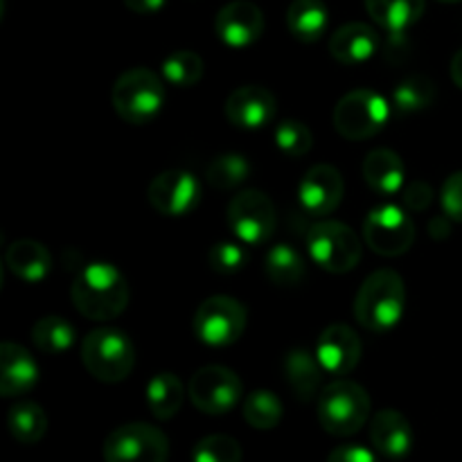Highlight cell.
<instances>
[{"label": "cell", "instance_id": "6da1fadb", "mask_svg": "<svg viewBox=\"0 0 462 462\" xmlns=\"http://www.w3.org/2000/svg\"><path fill=\"white\" fill-rule=\"evenodd\" d=\"M70 296L84 319L113 320L129 305V282L117 266L90 262L75 275Z\"/></svg>", "mask_w": 462, "mask_h": 462}, {"label": "cell", "instance_id": "7a4b0ae2", "mask_svg": "<svg viewBox=\"0 0 462 462\" xmlns=\"http://www.w3.org/2000/svg\"><path fill=\"white\" fill-rule=\"evenodd\" d=\"M404 278L393 269H379L364 280L355 298V319L370 332H388L404 316Z\"/></svg>", "mask_w": 462, "mask_h": 462}, {"label": "cell", "instance_id": "3957f363", "mask_svg": "<svg viewBox=\"0 0 462 462\" xmlns=\"http://www.w3.org/2000/svg\"><path fill=\"white\" fill-rule=\"evenodd\" d=\"M370 418V395L361 383L337 379L319 397V422L329 436L347 438L364 429Z\"/></svg>", "mask_w": 462, "mask_h": 462}, {"label": "cell", "instance_id": "277c9868", "mask_svg": "<svg viewBox=\"0 0 462 462\" xmlns=\"http://www.w3.org/2000/svg\"><path fill=\"white\" fill-rule=\"evenodd\" d=\"M111 102L117 116L129 125H149L161 116L165 86L149 68H131L113 84Z\"/></svg>", "mask_w": 462, "mask_h": 462}, {"label": "cell", "instance_id": "5b68a950", "mask_svg": "<svg viewBox=\"0 0 462 462\" xmlns=\"http://www.w3.org/2000/svg\"><path fill=\"white\" fill-rule=\"evenodd\" d=\"M81 361L97 382L120 383L134 373L135 347L120 329L97 328L81 343Z\"/></svg>", "mask_w": 462, "mask_h": 462}, {"label": "cell", "instance_id": "8992f818", "mask_svg": "<svg viewBox=\"0 0 462 462\" xmlns=\"http://www.w3.org/2000/svg\"><path fill=\"white\" fill-rule=\"evenodd\" d=\"M391 117V104L370 88H356L343 95L334 108V126L346 140L359 143L377 135Z\"/></svg>", "mask_w": 462, "mask_h": 462}, {"label": "cell", "instance_id": "52a82bcc", "mask_svg": "<svg viewBox=\"0 0 462 462\" xmlns=\"http://www.w3.org/2000/svg\"><path fill=\"white\" fill-rule=\"evenodd\" d=\"M307 251L320 269L347 273L361 260V239L341 221H319L307 233Z\"/></svg>", "mask_w": 462, "mask_h": 462}, {"label": "cell", "instance_id": "ba28073f", "mask_svg": "<svg viewBox=\"0 0 462 462\" xmlns=\"http://www.w3.org/2000/svg\"><path fill=\"white\" fill-rule=\"evenodd\" d=\"M167 458L170 440L153 424H122L104 440V462H167Z\"/></svg>", "mask_w": 462, "mask_h": 462}, {"label": "cell", "instance_id": "9c48e42d", "mask_svg": "<svg viewBox=\"0 0 462 462\" xmlns=\"http://www.w3.org/2000/svg\"><path fill=\"white\" fill-rule=\"evenodd\" d=\"M246 307L230 296H212L194 314V334L210 347L233 346L246 329Z\"/></svg>", "mask_w": 462, "mask_h": 462}, {"label": "cell", "instance_id": "30bf717a", "mask_svg": "<svg viewBox=\"0 0 462 462\" xmlns=\"http://www.w3.org/2000/svg\"><path fill=\"white\" fill-rule=\"evenodd\" d=\"M364 239L382 257H400L415 242V224L411 212L402 206H377L365 215Z\"/></svg>", "mask_w": 462, "mask_h": 462}, {"label": "cell", "instance_id": "8fae6325", "mask_svg": "<svg viewBox=\"0 0 462 462\" xmlns=\"http://www.w3.org/2000/svg\"><path fill=\"white\" fill-rule=\"evenodd\" d=\"M226 219L235 237L246 246H260L269 242L278 224L273 201L262 189H244L235 194L233 201L228 203Z\"/></svg>", "mask_w": 462, "mask_h": 462}, {"label": "cell", "instance_id": "7c38bea8", "mask_svg": "<svg viewBox=\"0 0 462 462\" xmlns=\"http://www.w3.org/2000/svg\"><path fill=\"white\" fill-rule=\"evenodd\" d=\"M189 400L206 415H226L242 400V379L224 365L199 368L189 379Z\"/></svg>", "mask_w": 462, "mask_h": 462}, {"label": "cell", "instance_id": "4fadbf2b", "mask_svg": "<svg viewBox=\"0 0 462 462\" xmlns=\"http://www.w3.org/2000/svg\"><path fill=\"white\" fill-rule=\"evenodd\" d=\"M147 199L156 212L165 217H185L201 203V183L188 170H167L153 176Z\"/></svg>", "mask_w": 462, "mask_h": 462}, {"label": "cell", "instance_id": "5bb4252c", "mask_svg": "<svg viewBox=\"0 0 462 462\" xmlns=\"http://www.w3.org/2000/svg\"><path fill=\"white\" fill-rule=\"evenodd\" d=\"M264 32V14L251 0H233L224 5L215 18V34L233 50L251 48Z\"/></svg>", "mask_w": 462, "mask_h": 462}, {"label": "cell", "instance_id": "9a60e30c", "mask_svg": "<svg viewBox=\"0 0 462 462\" xmlns=\"http://www.w3.org/2000/svg\"><path fill=\"white\" fill-rule=\"evenodd\" d=\"M343 194H346V183H343L341 171L334 165L320 162L307 170L298 185V199L307 215L311 217H328L341 206Z\"/></svg>", "mask_w": 462, "mask_h": 462}, {"label": "cell", "instance_id": "2e32d148", "mask_svg": "<svg viewBox=\"0 0 462 462\" xmlns=\"http://www.w3.org/2000/svg\"><path fill=\"white\" fill-rule=\"evenodd\" d=\"M361 338L350 325L334 323L320 332L319 343H316V356H319L320 365L325 373L334 374V377H343L350 374L356 368L361 359Z\"/></svg>", "mask_w": 462, "mask_h": 462}, {"label": "cell", "instance_id": "e0dca14e", "mask_svg": "<svg viewBox=\"0 0 462 462\" xmlns=\"http://www.w3.org/2000/svg\"><path fill=\"white\" fill-rule=\"evenodd\" d=\"M224 111L239 129H262L275 117V95L264 86H242L228 95Z\"/></svg>", "mask_w": 462, "mask_h": 462}, {"label": "cell", "instance_id": "ac0fdd59", "mask_svg": "<svg viewBox=\"0 0 462 462\" xmlns=\"http://www.w3.org/2000/svg\"><path fill=\"white\" fill-rule=\"evenodd\" d=\"M370 440L388 460H404L415 445L413 427L400 411L383 409L370 420Z\"/></svg>", "mask_w": 462, "mask_h": 462}, {"label": "cell", "instance_id": "d6986e66", "mask_svg": "<svg viewBox=\"0 0 462 462\" xmlns=\"http://www.w3.org/2000/svg\"><path fill=\"white\" fill-rule=\"evenodd\" d=\"M39 383V364L30 350L14 341L0 346V395L21 397Z\"/></svg>", "mask_w": 462, "mask_h": 462}, {"label": "cell", "instance_id": "ffe728a7", "mask_svg": "<svg viewBox=\"0 0 462 462\" xmlns=\"http://www.w3.org/2000/svg\"><path fill=\"white\" fill-rule=\"evenodd\" d=\"M379 34L365 23H346L329 36V54L343 66H359L374 57Z\"/></svg>", "mask_w": 462, "mask_h": 462}, {"label": "cell", "instance_id": "44dd1931", "mask_svg": "<svg viewBox=\"0 0 462 462\" xmlns=\"http://www.w3.org/2000/svg\"><path fill=\"white\" fill-rule=\"evenodd\" d=\"M364 179L373 192L382 194V197H393L404 188L406 167L400 153L393 149H373L368 156L364 158Z\"/></svg>", "mask_w": 462, "mask_h": 462}, {"label": "cell", "instance_id": "7402d4cb", "mask_svg": "<svg viewBox=\"0 0 462 462\" xmlns=\"http://www.w3.org/2000/svg\"><path fill=\"white\" fill-rule=\"evenodd\" d=\"M5 264L27 284H39L52 271V255L48 248L34 239H18L5 253Z\"/></svg>", "mask_w": 462, "mask_h": 462}, {"label": "cell", "instance_id": "603a6c76", "mask_svg": "<svg viewBox=\"0 0 462 462\" xmlns=\"http://www.w3.org/2000/svg\"><path fill=\"white\" fill-rule=\"evenodd\" d=\"M370 18L388 34L402 36L422 18L427 0H364Z\"/></svg>", "mask_w": 462, "mask_h": 462}, {"label": "cell", "instance_id": "cb8c5ba5", "mask_svg": "<svg viewBox=\"0 0 462 462\" xmlns=\"http://www.w3.org/2000/svg\"><path fill=\"white\" fill-rule=\"evenodd\" d=\"M329 12L323 0H291L287 9V27L302 43H316L328 30Z\"/></svg>", "mask_w": 462, "mask_h": 462}, {"label": "cell", "instance_id": "d4e9b609", "mask_svg": "<svg viewBox=\"0 0 462 462\" xmlns=\"http://www.w3.org/2000/svg\"><path fill=\"white\" fill-rule=\"evenodd\" d=\"M323 373L325 370L320 365L319 356L302 350V347H296V350L287 352V356H284V374H287L289 386L293 388L300 402H310L319 393Z\"/></svg>", "mask_w": 462, "mask_h": 462}, {"label": "cell", "instance_id": "484cf974", "mask_svg": "<svg viewBox=\"0 0 462 462\" xmlns=\"http://www.w3.org/2000/svg\"><path fill=\"white\" fill-rule=\"evenodd\" d=\"M185 400L183 382L174 373H158L147 383V406L156 420H171Z\"/></svg>", "mask_w": 462, "mask_h": 462}, {"label": "cell", "instance_id": "4316f807", "mask_svg": "<svg viewBox=\"0 0 462 462\" xmlns=\"http://www.w3.org/2000/svg\"><path fill=\"white\" fill-rule=\"evenodd\" d=\"M266 275L278 287H298L305 280L307 264L305 257L298 253V248L289 244H275L264 260Z\"/></svg>", "mask_w": 462, "mask_h": 462}, {"label": "cell", "instance_id": "83f0119b", "mask_svg": "<svg viewBox=\"0 0 462 462\" xmlns=\"http://www.w3.org/2000/svg\"><path fill=\"white\" fill-rule=\"evenodd\" d=\"M7 427L14 440L21 445H36L48 431V415L36 402H18L9 409Z\"/></svg>", "mask_w": 462, "mask_h": 462}, {"label": "cell", "instance_id": "f1b7e54d", "mask_svg": "<svg viewBox=\"0 0 462 462\" xmlns=\"http://www.w3.org/2000/svg\"><path fill=\"white\" fill-rule=\"evenodd\" d=\"M77 332L61 316H43L32 328V341L43 355H63L75 346Z\"/></svg>", "mask_w": 462, "mask_h": 462}, {"label": "cell", "instance_id": "f546056e", "mask_svg": "<svg viewBox=\"0 0 462 462\" xmlns=\"http://www.w3.org/2000/svg\"><path fill=\"white\" fill-rule=\"evenodd\" d=\"M436 84L424 75H411L402 79L393 90V106L397 113L424 111L436 102Z\"/></svg>", "mask_w": 462, "mask_h": 462}, {"label": "cell", "instance_id": "4dcf8cb0", "mask_svg": "<svg viewBox=\"0 0 462 462\" xmlns=\"http://www.w3.org/2000/svg\"><path fill=\"white\" fill-rule=\"evenodd\" d=\"M282 402L271 391H253L244 402V420L257 431H271L282 422Z\"/></svg>", "mask_w": 462, "mask_h": 462}, {"label": "cell", "instance_id": "1f68e13d", "mask_svg": "<svg viewBox=\"0 0 462 462\" xmlns=\"http://www.w3.org/2000/svg\"><path fill=\"white\" fill-rule=\"evenodd\" d=\"M162 79L176 88H192L203 79V59L192 50H176L162 61Z\"/></svg>", "mask_w": 462, "mask_h": 462}, {"label": "cell", "instance_id": "d6a6232c", "mask_svg": "<svg viewBox=\"0 0 462 462\" xmlns=\"http://www.w3.org/2000/svg\"><path fill=\"white\" fill-rule=\"evenodd\" d=\"M253 165L244 153H221L208 165V180L212 188L235 189L251 176Z\"/></svg>", "mask_w": 462, "mask_h": 462}, {"label": "cell", "instance_id": "836d02e7", "mask_svg": "<svg viewBox=\"0 0 462 462\" xmlns=\"http://www.w3.org/2000/svg\"><path fill=\"white\" fill-rule=\"evenodd\" d=\"M275 144L289 158H300L314 147L311 129L300 120H284L275 126Z\"/></svg>", "mask_w": 462, "mask_h": 462}, {"label": "cell", "instance_id": "e575fe53", "mask_svg": "<svg viewBox=\"0 0 462 462\" xmlns=\"http://www.w3.org/2000/svg\"><path fill=\"white\" fill-rule=\"evenodd\" d=\"M192 462H242V447L224 433L206 436L194 445Z\"/></svg>", "mask_w": 462, "mask_h": 462}, {"label": "cell", "instance_id": "d590c367", "mask_svg": "<svg viewBox=\"0 0 462 462\" xmlns=\"http://www.w3.org/2000/svg\"><path fill=\"white\" fill-rule=\"evenodd\" d=\"M246 262L248 251L244 248V244L237 242H219L208 253V264L212 266V271L221 275L239 273L246 266Z\"/></svg>", "mask_w": 462, "mask_h": 462}, {"label": "cell", "instance_id": "8d00e7d4", "mask_svg": "<svg viewBox=\"0 0 462 462\" xmlns=\"http://www.w3.org/2000/svg\"><path fill=\"white\" fill-rule=\"evenodd\" d=\"M442 210L449 219L462 224V171H454L449 179L445 180L440 192Z\"/></svg>", "mask_w": 462, "mask_h": 462}, {"label": "cell", "instance_id": "74e56055", "mask_svg": "<svg viewBox=\"0 0 462 462\" xmlns=\"http://www.w3.org/2000/svg\"><path fill=\"white\" fill-rule=\"evenodd\" d=\"M433 203V188L424 180H415L404 189V206L411 212H424Z\"/></svg>", "mask_w": 462, "mask_h": 462}, {"label": "cell", "instance_id": "f35d334b", "mask_svg": "<svg viewBox=\"0 0 462 462\" xmlns=\"http://www.w3.org/2000/svg\"><path fill=\"white\" fill-rule=\"evenodd\" d=\"M328 462H379L374 451H370L368 447L361 445H343L337 447L332 454L328 456Z\"/></svg>", "mask_w": 462, "mask_h": 462}, {"label": "cell", "instance_id": "ab89813d", "mask_svg": "<svg viewBox=\"0 0 462 462\" xmlns=\"http://www.w3.org/2000/svg\"><path fill=\"white\" fill-rule=\"evenodd\" d=\"M167 0H125L126 9L134 14H156L165 7Z\"/></svg>", "mask_w": 462, "mask_h": 462}, {"label": "cell", "instance_id": "60d3db41", "mask_svg": "<svg viewBox=\"0 0 462 462\" xmlns=\"http://www.w3.org/2000/svg\"><path fill=\"white\" fill-rule=\"evenodd\" d=\"M449 70H451V79H454V84L462 90V48L454 54V59H451Z\"/></svg>", "mask_w": 462, "mask_h": 462}, {"label": "cell", "instance_id": "b9f144b4", "mask_svg": "<svg viewBox=\"0 0 462 462\" xmlns=\"http://www.w3.org/2000/svg\"><path fill=\"white\" fill-rule=\"evenodd\" d=\"M442 3H462V0H442Z\"/></svg>", "mask_w": 462, "mask_h": 462}]
</instances>
